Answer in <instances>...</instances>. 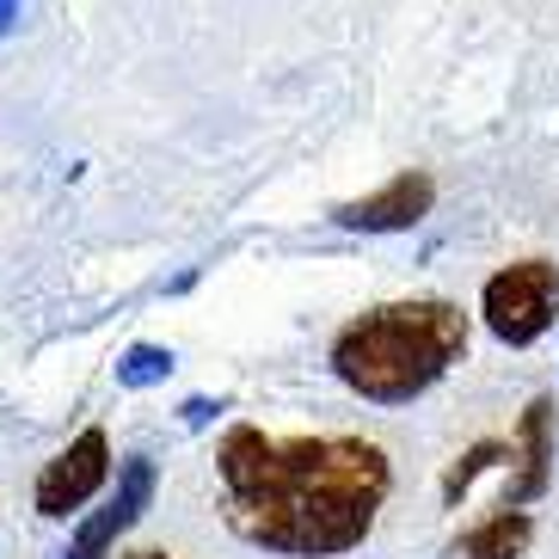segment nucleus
I'll use <instances>...</instances> for the list:
<instances>
[{"label": "nucleus", "instance_id": "nucleus-1", "mask_svg": "<svg viewBox=\"0 0 559 559\" xmlns=\"http://www.w3.org/2000/svg\"><path fill=\"white\" fill-rule=\"evenodd\" d=\"M215 467H222L228 523L252 547L289 559L362 547L394 486L388 455L362 437H264L259 425H234Z\"/></svg>", "mask_w": 559, "mask_h": 559}, {"label": "nucleus", "instance_id": "nucleus-2", "mask_svg": "<svg viewBox=\"0 0 559 559\" xmlns=\"http://www.w3.org/2000/svg\"><path fill=\"white\" fill-rule=\"evenodd\" d=\"M467 350V313L455 301H388L350 320L332 338V369L350 394L376 400V406H406L425 388L449 376Z\"/></svg>", "mask_w": 559, "mask_h": 559}, {"label": "nucleus", "instance_id": "nucleus-3", "mask_svg": "<svg viewBox=\"0 0 559 559\" xmlns=\"http://www.w3.org/2000/svg\"><path fill=\"white\" fill-rule=\"evenodd\" d=\"M479 313H486L492 338H504V345H535L559 320V264H547V259L504 264L498 277H486Z\"/></svg>", "mask_w": 559, "mask_h": 559}, {"label": "nucleus", "instance_id": "nucleus-4", "mask_svg": "<svg viewBox=\"0 0 559 559\" xmlns=\"http://www.w3.org/2000/svg\"><path fill=\"white\" fill-rule=\"evenodd\" d=\"M105 474H111V443H105V430L93 425V430H81L74 443L62 449V455L37 474V510L44 516H68V510H81L86 498L105 486Z\"/></svg>", "mask_w": 559, "mask_h": 559}, {"label": "nucleus", "instance_id": "nucleus-5", "mask_svg": "<svg viewBox=\"0 0 559 559\" xmlns=\"http://www.w3.org/2000/svg\"><path fill=\"white\" fill-rule=\"evenodd\" d=\"M430 203H437L430 173H400V179H388L381 191H369V198L338 203L332 222L350 228V234H406V228H418V222L430 215Z\"/></svg>", "mask_w": 559, "mask_h": 559}, {"label": "nucleus", "instance_id": "nucleus-6", "mask_svg": "<svg viewBox=\"0 0 559 559\" xmlns=\"http://www.w3.org/2000/svg\"><path fill=\"white\" fill-rule=\"evenodd\" d=\"M154 498V461L148 455H130L123 461V474H117V492L105 498L99 516H86L81 535H74V547H68V559H105L117 547V535L123 528H135V516L148 510Z\"/></svg>", "mask_w": 559, "mask_h": 559}, {"label": "nucleus", "instance_id": "nucleus-7", "mask_svg": "<svg viewBox=\"0 0 559 559\" xmlns=\"http://www.w3.org/2000/svg\"><path fill=\"white\" fill-rule=\"evenodd\" d=\"M554 486V400H535L516 425V479L504 486L498 510H523Z\"/></svg>", "mask_w": 559, "mask_h": 559}, {"label": "nucleus", "instance_id": "nucleus-8", "mask_svg": "<svg viewBox=\"0 0 559 559\" xmlns=\"http://www.w3.org/2000/svg\"><path fill=\"white\" fill-rule=\"evenodd\" d=\"M528 542H535V523H528L523 510H498V516H486L479 528L461 535L455 559H523Z\"/></svg>", "mask_w": 559, "mask_h": 559}, {"label": "nucleus", "instance_id": "nucleus-9", "mask_svg": "<svg viewBox=\"0 0 559 559\" xmlns=\"http://www.w3.org/2000/svg\"><path fill=\"white\" fill-rule=\"evenodd\" d=\"M166 376H173V350L160 345H130L117 357V388H154Z\"/></svg>", "mask_w": 559, "mask_h": 559}, {"label": "nucleus", "instance_id": "nucleus-10", "mask_svg": "<svg viewBox=\"0 0 559 559\" xmlns=\"http://www.w3.org/2000/svg\"><path fill=\"white\" fill-rule=\"evenodd\" d=\"M498 455H510V443H474L467 455H455V467L443 474V504H455V498L467 492V486H474V479L486 474V467H492Z\"/></svg>", "mask_w": 559, "mask_h": 559}, {"label": "nucleus", "instance_id": "nucleus-11", "mask_svg": "<svg viewBox=\"0 0 559 559\" xmlns=\"http://www.w3.org/2000/svg\"><path fill=\"white\" fill-rule=\"evenodd\" d=\"M210 400H185V425H210Z\"/></svg>", "mask_w": 559, "mask_h": 559}, {"label": "nucleus", "instance_id": "nucleus-12", "mask_svg": "<svg viewBox=\"0 0 559 559\" xmlns=\"http://www.w3.org/2000/svg\"><path fill=\"white\" fill-rule=\"evenodd\" d=\"M13 19H19V0H0V37L13 32Z\"/></svg>", "mask_w": 559, "mask_h": 559}, {"label": "nucleus", "instance_id": "nucleus-13", "mask_svg": "<svg viewBox=\"0 0 559 559\" xmlns=\"http://www.w3.org/2000/svg\"><path fill=\"white\" fill-rule=\"evenodd\" d=\"M130 559H173V554H154V547H142V554H130Z\"/></svg>", "mask_w": 559, "mask_h": 559}]
</instances>
